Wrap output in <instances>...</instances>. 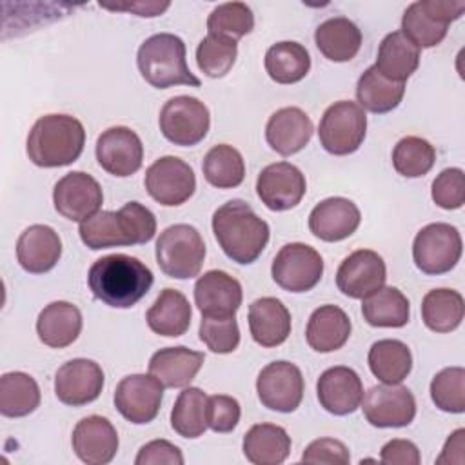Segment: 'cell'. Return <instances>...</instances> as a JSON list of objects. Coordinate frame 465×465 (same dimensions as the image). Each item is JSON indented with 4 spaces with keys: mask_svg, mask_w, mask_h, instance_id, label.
I'll use <instances>...</instances> for the list:
<instances>
[{
    "mask_svg": "<svg viewBox=\"0 0 465 465\" xmlns=\"http://www.w3.org/2000/svg\"><path fill=\"white\" fill-rule=\"evenodd\" d=\"M73 450L87 465H105L118 450V432L113 423L98 414L82 418L73 429Z\"/></svg>",
    "mask_w": 465,
    "mask_h": 465,
    "instance_id": "obj_20",
    "label": "cell"
},
{
    "mask_svg": "<svg viewBox=\"0 0 465 465\" xmlns=\"http://www.w3.org/2000/svg\"><path fill=\"white\" fill-rule=\"evenodd\" d=\"M96 160L100 167L113 176H131L142 167V140L125 125L109 127L96 140Z\"/></svg>",
    "mask_w": 465,
    "mask_h": 465,
    "instance_id": "obj_16",
    "label": "cell"
},
{
    "mask_svg": "<svg viewBox=\"0 0 465 465\" xmlns=\"http://www.w3.org/2000/svg\"><path fill=\"white\" fill-rule=\"evenodd\" d=\"M213 232L227 258L249 265L269 242V225L243 200H229L213 214Z\"/></svg>",
    "mask_w": 465,
    "mask_h": 465,
    "instance_id": "obj_2",
    "label": "cell"
},
{
    "mask_svg": "<svg viewBox=\"0 0 465 465\" xmlns=\"http://www.w3.org/2000/svg\"><path fill=\"white\" fill-rule=\"evenodd\" d=\"M436 162L434 147L420 136H405L392 149V165L405 178L425 176Z\"/></svg>",
    "mask_w": 465,
    "mask_h": 465,
    "instance_id": "obj_43",
    "label": "cell"
},
{
    "mask_svg": "<svg viewBox=\"0 0 465 465\" xmlns=\"http://www.w3.org/2000/svg\"><path fill=\"white\" fill-rule=\"evenodd\" d=\"M254 27V15L243 2H225L216 5L207 18V33L240 40Z\"/></svg>",
    "mask_w": 465,
    "mask_h": 465,
    "instance_id": "obj_45",
    "label": "cell"
},
{
    "mask_svg": "<svg viewBox=\"0 0 465 465\" xmlns=\"http://www.w3.org/2000/svg\"><path fill=\"white\" fill-rule=\"evenodd\" d=\"M430 398L443 412L461 414L465 411V369L447 367L430 381Z\"/></svg>",
    "mask_w": 465,
    "mask_h": 465,
    "instance_id": "obj_46",
    "label": "cell"
},
{
    "mask_svg": "<svg viewBox=\"0 0 465 465\" xmlns=\"http://www.w3.org/2000/svg\"><path fill=\"white\" fill-rule=\"evenodd\" d=\"M463 242L460 231L443 222L429 223L418 231L412 243L416 267L425 274H445L456 267L461 258Z\"/></svg>",
    "mask_w": 465,
    "mask_h": 465,
    "instance_id": "obj_7",
    "label": "cell"
},
{
    "mask_svg": "<svg viewBox=\"0 0 465 465\" xmlns=\"http://www.w3.org/2000/svg\"><path fill=\"white\" fill-rule=\"evenodd\" d=\"M316 394L320 405L327 412L334 416H347L360 407L363 385L354 369L338 365L322 372L316 383Z\"/></svg>",
    "mask_w": 465,
    "mask_h": 465,
    "instance_id": "obj_21",
    "label": "cell"
},
{
    "mask_svg": "<svg viewBox=\"0 0 465 465\" xmlns=\"http://www.w3.org/2000/svg\"><path fill=\"white\" fill-rule=\"evenodd\" d=\"M118 213L125 222L133 245L147 243L153 240L156 232V218L145 205L140 202H127L122 209H118Z\"/></svg>",
    "mask_w": 465,
    "mask_h": 465,
    "instance_id": "obj_49",
    "label": "cell"
},
{
    "mask_svg": "<svg viewBox=\"0 0 465 465\" xmlns=\"http://www.w3.org/2000/svg\"><path fill=\"white\" fill-rule=\"evenodd\" d=\"M207 394L200 387H183L171 411V427L182 438H198L207 429Z\"/></svg>",
    "mask_w": 465,
    "mask_h": 465,
    "instance_id": "obj_40",
    "label": "cell"
},
{
    "mask_svg": "<svg viewBox=\"0 0 465 465\" xmlns=\"http://www.w3.org/2000/svg\"><path fill=\"white\" fill-rule=\"evenodd\" d=\"M143 185L154 202L174 207L194 194L196 176L193 167L178 156H162L147 167Z\"/></svg>",
    "mask_w": 465,
    "mask_h": 465,
    "instance_id": "obj_10",
    "label": "cell"
},
{
    "mask_svg": "<svg viewBox=\"0 0 465 465\" xmlns=\"http://www.w3.org/2000/svg\"><path fill=\"white\" fill-rule=\"evenodd\" d=\"M265 71L276 84H296L303 80L311 69L309 51L298 42L272 44L265 53Z\"/></svg>",
    "mask_w": 465,
    "mask_h": 465,
    "instance_id": "obj_35",
    "label": "cell"
},
{
    "mask_svg": "<svg viewBox=\"0 0 465 465\" xmlns=\"http://www.w3.org/2000/svg\"><path fill=\"white\" fill-rule=\"evenodd\" d=\"M420 65V49L401 33H389L380 47L374 67L389 80L405 84V80L418 69Z\"/></svg>",
    "mask_w": 465,
    "mask_h": 465,
    "instance_id": "obj_32",
    "label": "cell"
},
{
    "mask_svg": "<svg viewBox=\"0 0 465 465\" xmlns=\"http://www.w3.org/2000/svg\"><path fill=\"white\" fill-rule=\"evenodd\" d=\"M363 320L372 327H403L409 322L411 307L407 296L396 287H381L361 300Z\"/></svg>",
    "mask_w": 465,
    "mask_h": 465,
    "instance_id": "obj_36",
    "label": "cell"
},
{
    "mask_svg": "<svg viewBox=\"0 0 465 465\" xmlns=\"http://www.w3.org/2000/svg\"><path fill=\"white\" fill-rule=\"evenodd\" d=\"M78 232L82 242L93 251L133 245L125 222L118 211H98L80 223Z\"/></svg>",
    "mask_w": 465,
    "mask_h": 465,
    "instance_id": "obj_39",
    "label": "cell"
},
{
    "mask_svg": "<svg viewBox=\"0 0 465 465\" xmlns=\"http://www.w3.org/2000/svg\"><path fill=\"white\" fill-rule=\"evenodd\" d=\"M191 314L193 311L189 300L180 291L167 287L149 307L145 320L153 332L165 338H176L187 332Z\"/></svg>",
    "mask_w": 465,
    "mask_h": 465,
    "instance_id": "obj_29",
    "label": "cell"
},
{
    "mask_svg": "<svg viewBox=\"0 0 465 465\" xmlns=\"http://www.w3.org/2000/svg\"><path fill=\"white\" fill-rule=\"evenodd\" d=\"M387 280L383 258L371 249L351 252L336 271L338 289L354 300H363L381 289Z\"/></svg>",
    "mask_w": 465,
    "mask_h": 465,
    "instance_id": "obj_17",
    "label": "cell"
},
{
    "mask_svg": "<svg viewBox=\"0 0 465 465\" xmlns=\"http://www.w3.org/2000/svg\"><path fill=\"white\" fill-rule=\"evenodd\" d=\"M242 449L254 465H280L291 452V436L280 425L256 423L245 432Z\"/></svg>",
    "mask_w": 465,
    "mask_h": 465,
    "instance_id": "obj_31",
    "label": "cell"
},
{
    "mask_svg": "<svg viewBox=\"0 0 465 465\" xmlns=\"http://www.w3.org/2000/svg\"><path fill=\"white\" fill-rule=\"evenodd\" d=\"M432 200L438 207L452 211L465 203V174L460 167L443 169L432 182Z\"/></svg>",
    "mask_w": 465,
    "mask_h": 465,
    "instance_id": "obj_48",
    "label": "cell"
},
{
    "mask_svg": "<svg viewBox=\"0 0 465 465\" xmlns=\"http://www.w3.org/2000/svg\"><path fill=\"white\" fill-rule=\"evenodd\" d=\"M207 429L214 432H231L240 421V403L227 394H214L207 398Z\"/></svg>",
    "mask_w": 465,
    "mask_h": 465,
    "instance_id": "obj_50",
    "label": "cell"
},
{
    "mask_svg": "<svg viewBox=\"0 0 465 465\" xmlns=\"http://www.w3.org/2000/svg\"><path fill=\"white\" fill-rule=\"evenodd\" d=\"M151 269L129 254H107L98 258L87 272V285L96 300L114 309H129L138 303L153 285Z\"/></svg>",
    "mask_w": 465,
    "mask_h": 465,
    "instance_id": "obj_1",
    "label": "cell"
},
{
    "mask_svg": "<svg viewBox=\"0 0 465 465\" xmlns=\"http://www.w3.org/2000/svg\"><path fill=\"white\" fill-rule=\"evenodd\" d=\"M82 331V312L69 302H51L45 305L36 320V332L44 345L64 349L76 341Z\"/></svg>",
    "mask_w": 465,
    "mask_h": 465,
    "instance_id": "obj_27",
    "label": "cell"
},
{
    "mask_svg": "<svg viewBox=\"0 0 465 465\" xmlns=\"http://www.w3.org/2000/svg\"><path fill=\"white\" fill-rule=\"evenodd\" d=\"M302 371L291 361H272L256 378V392L263 407L276 412H292L303 398Z\"/></svg>",
    "mask_w": 465,
    "mask_h": 465,
    "instance_id": "obj_11",
    "label": "cell"
},
{
    "mask_svg": "<svg viewBox=\"0 0 465 465\" xmlns=\"http://www.w3.org/2000/svg\"><path fill=\"white\" fill-rule=\"evenodd\" d=\"M236 54V40L207 33V36L202 38L196 47V64L200 71L209 78H222L234 65Z\"/></svg>",
    "mask_w": 465,
    "mask_h": 465,
    "instance_id": "obj_44",
    "label": "cell"
},
{
    "mask_svg": "<svg viewBox=\"0 0 465 465\" xmlns=\"http://www.w3.org/2000/svg\"><path fill=\"white\" fill-rule=\"evenodd\" d=\"M158 125L163 138L171 143L193 147L205 138L211 125V114L207 105L198 98L180 94L163 104Z\"/></svg>",
    "mask_w": 465,
    "mask_h": 465,
    "instance_id": "obj_8",
    "label": "cell"
},
{
    "mask_svg": "<svg viewBox=\"0 0 465 465\" xmlns=\"http://www.w3.org/2000/svg\"><path fill=\"white\" fill-rule=\"evenodd\" d=\"M418 49H429L447 36L449 25L436 20L423 5V0L412 2L403 16H401V29H400Z\"/></svg>",
    "mask_w": 465,
    "mask_h": 465,
    "instance_id": "obj_42",
    "label": "cell"
},
{
    "mask_svg": "<svg viewBox=\"0 0 465 465\" xmlns=\"http://www.w3.org/2000/svg\"><path fill=\"white\" fill-rule=\"evenodd\" d=\"M307 182L303 173L289 163L276 162L262 169L256 180V193L262 203L271 211H289L305 196Z\"/></svg>",
    "mask_w": 465,
    "mask_h": 465,
    "instance_id": "obj_15",
    "label": "cell"
},
{
    "mask_svg": "<svg viewBox=\"0 0 465 465\" xmlns=\"http://www.w3.org/2000/svg\"><path fill=\"white\" fill-rule=\"evenodd\" d=\"M104 389L102 367L87 358L65 361L54 374L56 398L71 407H82L94 401Z\"/></svg>",
    "mask_w": 465,
    "mask_h": 465,
    "instance_id": "obj_18",
    "label": "cell"
},
{
    "mask_svg": "<svg viewBox=\"0 0 465 465\" xmlns=\"http://www.w3.org/2000/svg\"><path fill=\"white\" fill-rule=\"evenodd\" d=\"M205 260V243L196 227L174 223L156 240V263L169 278L189 280L200 274Z\"/></svg>",
    "mask_w": 465,
    "mask_h": 465,
    "instance_id": "obj_5",
    "label": "cell"
},
{
    "mask_svg": "<svg viewBox=\"0 0 465 465\" xmlns=\"http://www.w3.org/2000/svg\"><path fill=\"white\" fill-rule=\"evenodd\" d=\"M405 94V84L385 78L374 65L367 67L356 84L358 105L376 114L396 109Z\"/></svg>",
    "mask_w": 465,
    "mask_h": 465,
    "instance_id": "obj_33",
    "label": "cell"
},
{
    "mask_svg": "<svg viewBox=\"0 0 465 465\" xmlns=\"http://www.w3.org/2000/svg\"><path fill=\"white\" fill-rule=\"evenodd\" d=\"M318 51L331 62H349L361 47V31L358 25L345 18L334 16L322 22L314 31Z\"/></svg>",
    "mask_w": 465,
    "mask_h": 465,
    "instance_id": "obj_30",
    "label": "cell"
},
{
    "mask_svg": "<svg viewBox=\"0 0 465 465\" xmlns=\"http://www.w3.org/2000/svg\"><path fill=\"white\" fill-rule=\"evenodd\" d=\"M249 331L262 347H278L291 334V312L272 296H263L249 305Z\"/></svg>",
    "mask_w": 465,
    "mask_h": 465,
    "instance_id": "obj_26",
    "label": "cell"
},
{
    "mask_svg": "<svg viewBox=\"0 0 465 465\" xmlns=\"http://www.w3.org/2000/svg\"><path fill=\"white\" fill-rule=\"evenodd\" d=\"M303 463H327V465H347L351 463V452L347 445L334 438H320L311 441L303 454Z\"/></svg>",
    "mask_w": 465,
    "mask_h": 465,
    "instance_id": "obj_51",
    "label": "cell"
},
{
    "mask_svg": "<svg viewBox=\"0 0 465 465\" xmlns=\"http://www.w3.org/2000/svg\"><path fill=\"white\" fill-rule=\"evenodd\" d=\"M361 214L354 202L341 196L322 200L309 214L311 232L323 242H340L349 238L360 225Z\"/></svg>",
    "mask_w": 465,
    "mask_h": 465,
    "instance_id": "obj_22",
    "label": "cell"
},
{
    "mask_svg": "<svg viewBox=\"0 0 465 465\" xmlns=\"http://www.w3.org/2000/svg\"><path fill=\"white\" fill-rule=\"evenodd\" d=\"M171 4L169 2H131V4H116V5H107V4H100V7L104 9H111V11H129V13H136V16H158L162 15Z\"/></svg>",
    "mask_w": 465,
    "mask_h": 465,
    "instance_id": "obj_55",
    "label": "cell"
},
{
    "mask_svg": "<svg viewBox=\"0 0 465 465\" xmlns=\"http://www.w3.org/2000/svg\"><path fill=\"white\" fill-rule=\"evenodd\" d=\"M369 369L381 381L389 385L401 383L412 369L411 349L400 340H378L369 349Z\"/></svg>",
    "mask_w": 465,
    "mask_h": 465,
    "instance_id": "obj_34",
    "label": "cell"
},
{
    "mask_svg": "<svg viewBox=\"0 0 465 465\" xmlns=\"http://www.w3.org/2000/svg\"><path fill=\"white\" fill-rule=\"evenodd\" d=\"M136 64L142 78L156 89H169L173 85L200 87V78L187 65L185 44L176 35L158 33L143 40L138 47Z\"/></svg>",
    "mask_w": 465,
    "mask_h": 465,
    "instance_id": "obj_4",
    "label": "cell"
},
{
    "mask_svg": "<svg viewBox=\"0 0 465 465\" xmlns=\"http://www.w3.org/2000/svg\"><path fill=\"white\" fill-rule=\"evenodd\" d=\"M360 405L367 421L380 429L407 427L416 416V400L412 392L400 383L371 387Z\"/></svg>",
    "mask_w": 465,
    "mask_h": 465,
    "instance_id": "obj_12",
    "label": "cell"
},
{
    "mask_svg": "<svg viewBox=\"0 0 465 465\" xmlns=\"http://www.w3.org/2000/svg\"><path fill=\"white\" fill-rule=\"evenodd\" d=\"M163 385L153 374H129L114 389V407L131 423L153 421L162 405Z\"/></svg>",
    "mask_w": 465,
    "mask_h": 465,
    "instance_id": "obj_13",
    "label": "cell"
},
{
    "mask_svg": "<svg viewBox=\"0 0 465 465\" xmlns=\"http://www.w3.org/2000/svg\"><path fill=\"white\" fill-rule=\"evenodd\" d=\"M463 314V296L454 289H432L421 300L423 323L434 332H450L458 329Z\"/></svg>",
    "mask_w": 465,
    "mask_h": 465,
    "instance_id": "obj_37",
    "label": "cell"
},
{
    "mask_svg": "<svg viewBox=\"0 0 465 465\" xmlns=\"http://www.w3.org/2000/svg\"><path fill=\"white\" fill-rule=\"evenodd\" d=\"M272 280L289 292H307L323 276V260L307 243L292 242L283 245L271 265Z\"/></svg>",
    "mask_w": 465,
    "mask_h": 465,
    "instance_id": "obj_9",
    "label": "cell"
},
{
    "mask_svg": "<svg viewBox=\"0 0 465 465\" xmlns=\"http://www.w3.org/2000/svg\"><path fill=\"white\" fill-rule=\"evenodd\" d=\"M242 285L225 271H207L194 283V303L205 318H231L242 305Z\"/></svg>",
    "mask_w": 465,
    "mask_h": 465,
    "instance_id": "obj_19",
    "label": "cell"
},
{
    "mask_svg": "<svg viewBox=\"0 0 465 465\" xmlns=\"http://www.w3.org/2000/svg\"><path fill=\"white\" fill-rule=\"evenodd\" d=\"M200 340L205 347L216 354H229L236 351L240 343V329L236 318H205L200 322Z\"/></svg>",
    "mask_w": 465,
    "mask_h": 465,
    "instance_id": "obj_47",
    "label": "cell"
},
{
    "mask_svg": "<svg viewBox=\"0 0 465 465\" xmlns=\"http://www.w3.org/2000/svg\"><path fill=\"white\" fill-rule=\"evenodd\" d=\"M104 202L100 183L84 171L62 176L53 189V203L58 214L71 222H85L98 213Z\"/></svg>",
    "mask_w": 465,
    "mask_h": 465,
    "instance_id": "obj_14",
    "label": "cell"
},
{
    "mask_svg": "<svg viewBox=\"0 0 465 465\" xmlns=\"http://www.w3.org/2000/svg\"><path fill=\"white\" fill-rule=\"evenodd\" d=\"M463 450H465V430L458 429L445 441V447L440 458L436 460V463H463L465 461Z\"/></svg>",
    "mask_w": 465,
    "mask_h": 465,
    "instance_id": "obj_54",
    "label": "cell"
},
{
    "mask_svg": "<svg viewBox=\"0 0 465 465\" xmlns=\"http://www.w3.org/2000/svg\"><path fill=\"white\" fill-rule=\"evenodd\" d=\"M62 256V240L49 225L27 227L16 242V258L24 271L44 274L51 271Z\"/></svg>",
    "mask_w": 465,
    "mask_h": 465,
    "instance_id": "obj_24",
    "label": "cell"
},
{
    "mask_svg": "<svg viewBox=\"0 0 465 465\" xmlns=\"http://www.w3.org/2000/svg\"><path fill=\"white\" fill-rule=\"evenodd\" d=\"M85 143V129L69 114L40 116L27 136V156L38 167H64L78 160Z\"/></svg>",
    "mask_w": 465,
    "mask_h": 465,
    "instance_id": "obj_3",
    "label": "cell"
},
{
    "mask_svg": "<svg viewBox=\"0 0 465 465\" xmlns=\"http://www.w3.org/2000/svg\"><path fill=\"white\" fill-rule=\"evenodd\" d=\"M136 465H183L182 450L167 440H153L145 443L136 458Z\"/></svg>",
    "mask_w": 465,
    "mask_h": 465,
    "instance_id": "obj_52",
    "label": "cell"
},
{
    "mask_svg": "<svg viewBox=\"0 0 465 465\" xmlns=\"http://www.w3.org/2000/svg\"><path fill=\"white\" fill-rule=\"evenodd\" d=\"M203 352L187 349L183 345L165 347L156 351L149 360V374H153L163 387L182 389L189 387L203 365Z\"/></svg>",
    "mask_w": 465,
    "mask_h": 465,
    "instance_id": "obj_25",
    "label": "cell"
},
{
    "mask_svg": "<svg viewBox=\"0 0 465 465\" xmlns=\"http://www.w3.org/2000/svg\"><path fill=\"white\" fill-rule=\"evenodd\" d=\"M312 131V120L305 111L300 107H282L271 114L265 125V140L278 154L291 156L309 143Z\"/></svg>",
    "mask_w": 465,
    "mask_h": 465,
    "instance_id": "obj_23",
    "label": "cell"
},
{
    "mask_svg": "<svg viewBox=\"0 0 465 465\" xmlns=\"http://www.w3.org/2000/svg\"><path fill=\"white\" fill-rule=\"evenodd\" d=\"M365 133L367 114L351 100H340L329 105L318 127L322 147L334 156H345L358 151L365 140Z\"/></svg>",
    "mask_w": 465,
    "mask_h": 465,
    "instance_id": "obj_6",
    "label": "cell"
},
{
    "mask_svg": "<svg viewBox=\"0 0 465 465\" xmlns=\"http://www.w3.org/2000/svg\"><path fill=\"white\" fill-rule=\"evenodd\" d=\"M380 460L381 463H387V465H420L421 463L418 447L412 441L401 440V438L387 441L381 447Z\"/></svg>",
    "mask_w": 465,
    "mask_h": 465,
    "instance_id": "obj_53",
    "label": "cell"
},
{
    "mask_svg": "<svg viewBox=\"0 0 465 465\" xmlns=\"http://www.w3.org/2000/svg\"><path fill=\"white\" fill-rule=\"evenodd\" d=\"M202 171L205 180L218 189L238 187L245 178V163L240 151L227 143H218L207 151Z\"/></svg>",
    "mask_w": 465,
    "mask_h": 465,
    "instance_id": "obj_41",
    "label": "cell"
},
{
    "mask_svg": "<svg viewBox=\"0 0 465 465\" xmlns=\"http://www.w3.org/2000/svg\"><path fill=\"white\" fill-rule=\"evenodd\" d=\"M351 318L338 305L318 307L305 329L307 343L316 352H334L341 349L351 336Z\"/></svg>",
    "mask_w": 465,
    "mask_h": 465,
    "instance_id": "obj_28",
    "label": "cell"
},
{
    "mask_svg": "<svg viewBox=\"0 0 465 465\" xmlns=\"http://www.w3.org/2000/svg\"><path fill=\"white\" fill-rule=\"evenodd\" d=\"M40 405V389L33 376L15 371L0 378V412L7 418H22Z\"/></svg>",
    "mask_w": 465,
    "mask_h": 465,
    "instance_id": "obj_38",
    "label": "cell"
}]
</instances>
